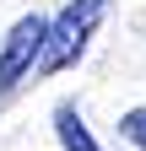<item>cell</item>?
I'll use <instances>...</instances> for the list:
<instances>
[{"label":"cell","mask_w":146,"mask_h":151,"mask_svg":"<svg viewBox=\"0 0 146 151\" xmlns=\"http://www.w3.org/2000/svg\"><path fill=\"white\" fill-rule=\"evenodd\" d=\"M103 16H108V0H70V6L43 27V54H38V65H33V70H38V76L70 70V65L87 54L92 32L103 27Z\"/></svg>","instance_id":"cell-1"},{"label":"cell","mask_w":146,"mask_h":151,"mask_svg":"<svg viewBox=\"0 0 146 151\" xmlns=\"http://www.w3.org/2000/svg\"><path fill=\"white\" fill-rule=\"evenodd\" d=\"M43 16H22L11 32H6V49H0V97L6 92H16L33 76V65H38V54H43Z\"/></svg>","instance_id":"cell-2"},{"label":"cell","mask_w":146,"mask_h":151,"mask_svg":"<svg viewBox=\"0 0 146 151\" xmlns=\"http://www.w3.org/2000/svg\"><path fill=\"white\" fill-rule=\"evenodd\" d=\"M54 135H60V146H65V151H103V146H98V135L87 129V119H81L70 103L54 108Z\"/></svg>","instance_id":"cell-3"},{"label":"cell","mask_w":146,"mask_h":151,"mask_svg":"<svg viewBox=\"0 0 146 151\" xmlns=\"http://www.w3.org/2000/svg\"><path fill=\"white\" fill-rule=\"evenodd\" d=\"M119 135L130 140L135 151H146V108H130V113H124V119H119Z\"/></svg>","instance_id":"cell-4"}]
</instances>
